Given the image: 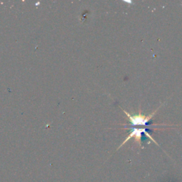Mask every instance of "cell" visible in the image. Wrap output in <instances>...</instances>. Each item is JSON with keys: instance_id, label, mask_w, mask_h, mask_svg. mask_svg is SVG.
Returning <instances> with one entry per match:
<instances>
[{"instance_id": "1", "label": "cell", "mask_w": 182, "mask_h": 182, "mask_svg": "<svg viewBox=\"0 0 182 182\" xmlns=\"http://www.w3.org/2000/svg\"><path fill=\"white\" fill-rule=\"evenodd\" d=\"M158 110H159V108H158L157 110H155L154 112L150 114L149 115H142V113H141V110H140L139 113L137 115H130L125 110H123V111L124 112V113L126 114V115L128 116L129 119H130L131 124L134 126H136V125H147V124H149L150 119L154 117V115Z\"/></svg>"}, {"instance_id": "2", "label": "cell", "mask_w": 182, "mask_h": 182, "mask_svg": "<svg viewBox=\"0 0 182 182\" xmlns=\"http://www.w3.org/2000/svg\"><path fill=\"white\" fill-rule=\"evenodd\" d=\"M142 133L145 134V135H147L148 137H150L151 140L153 141V142H154L155 144H157V143L155 142L154 139H153L152 136H151V135H150L149 134H148L147 129H132L130 135L128 136V137L125 139V140H124V142L122 143V145L119 146V148H120L122 146L124 145V144L128 142L129 140H130V139L132 138V137L135 138V140L136 141V142H137L139 143V145H141V137H142ZM119 148H118V149H119Z\"/></svg>"}]
</instances>
